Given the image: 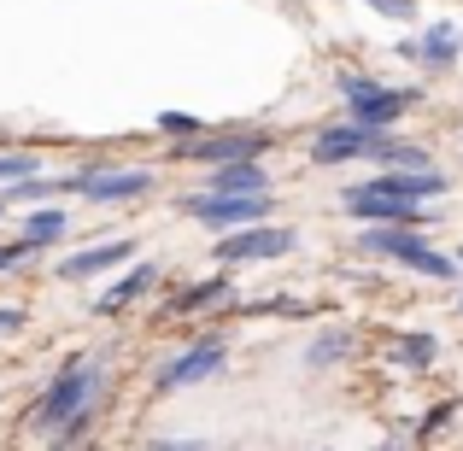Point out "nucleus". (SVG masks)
<instances>
[{
    "mask_svg": "<svg viewBox=\"0 0 463 451\" xmlns=\"http://www.w3.org/2000/svg\"><path fill=\"white\" fill-rule=\"evenodd\" d=\"M100 393H106V363L94 358V352H77V358H65L53 370V381L35 393L30 405V428L47 434L59 451L71 440H82L94 422V410H100Z\"/></svg>",
    "mask_w": 463,
    "mask_h": 451,
    "instance_id": "1",
    "label": "nucleus"
},
{
    "mask_svg": "<svg viewBox=\"0 0 463 451\" xmlns=\"http://www.w3.org/2000/svg\"><path fill=\"white\" fill-rule=\"evenodd\" d=\"M352 247L364 258H387L399 270L422 276V282H458V258L429 240V229H399V223H364Z\"/></svg>",
    "mask_w": 463,
    "mask_h": 451,
    "instance_id": "2",
    "label": "nucleus"
},
{
    "mask_svg": "<svg viewBox=\"0 0 463 451\" xmlns=\"http://www.w3.org/2000/svg\"><path fill=\"white\" fill-rule=\"evenodd\" d=\"M335 89L346 100V124L358 129H399V117L411 106H422V89H393V82L370 77V70H340Z\"/></svg>",
    "mask_w": 463,
    "mask_h": 451,
    "instance_id": "3",
    "label": "nucleus"
},
{
    "mask_svg": "<svg viewBox=\"0 0 463 451\" xmlns=\"http://www.w3.org/2000/svg\"><path fill=\"white\" fill-rule=\"evenodd\" d=\"M153 188H158L153 164H77L71 176H59V193H77L89 205H129L147 200Z\"/></svg>",
    "mask_w": 463,
    "mask_h": 451,
    "instance_id": "4",
    "label": "nucleus"
},
{
    "mask_svg": "<svg viewBox=\"0 0 463 451\" xmlns=\"http://www.w3.org/2000/svg\"><path fill=\"white\" fill-rule=\"evenodd\" d=\"M299 252V229L294 223H247V229H229V235L212 240V258L223 270H241V264H270Z\"/></svg>",
    "mask_w": 463,
    "mask_h": 451,
    "instance_id": "5",
    "label": "nucleus"
},
{
    "mask_svg": "<svg viewBox=\"0 0 463 451\" xmlns=\"http://www.w3.org/2000/svg\"><path fill=\"white\" fill-rule=\"evenodd\" d=\"M176 205L194 217V223L229 235V229H247V223H270L276 193H205V188H194V193H182Z\"/></svg>",
    "mask_w": 463,
    "mask_h": 451,
    "instance_id": "6",
    "label": "nucleus"
},
{
    "mask_svg": "<svg viewBox=\"0 0 463 451\" xmlns=\"http://www.w3.org/2000/svg\"><path fill=\"white\" fill-rule=\"evenodd\" d=\"M223 370H229V346L217 334H200V340H188L182 352H170V358L158 363L153 387L158 393H188V387L212 381V375H223Z\"/></svg>",
    "mask_w": 463,
    "mask_h": 451,
    "instance_id": "7",
    "label": "nucleus"
},
{
    "mask_svg": "<svg viewBox=\"0 0 463 451\" xmlns=\"http://www.w3.org/2000/svg\"><path fill=\"white\" fill-rule=\"evenodd\" d=\"M276 147V136H264V129H200V136L176 141V158H188V164H241V158H264Z\"/></svg>",
    "mask_w": 463,
    "mask_h": 451,
    "instance_id": "8",
    "label": "nucleus"
},
{
    "mask_svg": "<svg viewBox=\"0 0 463 451\" xmlns=\"http://www.w3.org/2000/svg\"><path fill=\"white\" fill-rule=\"evenodd\" d=\"M387 129H358V124H335V129H317L311 136V164L340 170V164H370V153L382 147Z\"/></svg>",
    "mask_w": 463,
    "mask_h": 451,
    "instance_id": "9",
    "label": "nucleus"
},
{
    "mask_svg": "<svg viewBox=\"0 0 463 451\" xmlns=\"http://www.w3.org/2000/svg\"><path fill=\"white\" fill-rule=\"evenodd\" d=\"M129 258H141L136 252V240H94V247H77L71 258H59L53 264V276L59 282H94V276H106V270H124Z\"/></svg>",
    "mask_w": 463,
    "mask_h": 451,
    "instance_id": "10",
    "label": "nucleus"
},
{
    "mask_svg": "<svg viewBox=\"0 0 463 451\" xmlns=\"http://www.w3.org/2000/svg\"><path fill=\"white\" fill-rule=\"evenodd\" d=\"M364 188L387 193V200H405V205H434L452 193V182L440 170H375V176H364Z\"/></svg>",
    "mask_w": 463,
    "mask_h": 451,
    "instance_id": "11",
    "label": "nucleus"
},
{
    "mask_svg": "<svg viewBox=\"0 0 463 451\" xmlns=\"http://www.w3.org/2000/svg\"><path fill=\"white\" fill-rule=\"evenodd\" d=\"M458 59H463V23L434 18L429 30L417 35V65L422 70H458Z\"/></svg>",
    "mask_w": 463,
    "mask_h": 451,
    "instance_id": "12",
    "label": "nucleus"
},
{
    "mask_svg": "<svg viewBox=\"0 0 463 451\" xmlns=\"http://www.w3.org/2000/svg\"><path fill=\"white\" fill-rule=\"evenodd\" d=\"M205 193H276L270 188V170H264V158H241V164H212L200 176Z\"/></svg>",
    "mask_w": 463,
    "mask_h": 451,
    "instance_id": "13",
    "label": "nucleus"
},
{
    "mask_svg": "<svg viewBox=\"0 0 463 451\" xmlns=\"http://www.w3.org/2000/svg\"><path fill=\"white\" fill-rule=\"evenodd\" d=\"M153 287H158V264H153V258H129V264H124V276H118V282L100 294V311H124V305L147 299Z\"/></svg>",
    "mask_w": 463,
    "mask_h": 451,
    "instance_id": "14",
    "label": "nucleus"
},
{
    "mask_svg": "<svg viewBox=\"0 0 463 451\" xmlns=\"http://www.w3.org/2000/svg\"><path fill=\"white\" fill-rule=\"evenodd\" d=\"M65 235H71V217L59 211V205H30V211H24V223H18V240H24L30 252L59 247Z\"/></svg>",
    "mask_w": 463,
    "mask_h": 451,
    "instance_id": "15",
    "label": "nucleus"
},
{
    "mask_svg": "<svg viewBox=\"0 0 463 451\" xmlns=\"http://www.w3.org/2000/svg\"><path fill=\"white\" fill-rule=\"evenodd\" d=\"M229 299H235V276H205V282L170 294L165 316H194V311H205V305H229Z\"/></svg>",
    "mask_w": 463,
    "mask_h": 451,
    "instance_id": "16",
    "label": "nucleus"
},
{
    "mask_svg": "<svg viewBox=\"0 0 463 451\" xmlns=\"http://www.w3.org/2000/svg\"><path fill=\"white\" fill-rule=\"evenodd\" d=\"M434 358H440V340H434L429 328H411V334H393V352H387V363H393V370H411V375L434 370Z\"/></svg>",
    "mask_w": 463,
    "mask_h": 451,
    "instance_id": "17",
    "label": "nucleus"
},
{
    "mask_svg": "<svg viewBox=\"0 0 463 451\" xmlns=\"http://www.w3.org/2000/svg\"><path fill=\"white\" fill-rule=\"evenodd\" d=\"M370 164L375 170H434V153L422 147V141H405V136H393V129H387L382 147L370 153Z\"/></svg>",
    "mask_w": 463,
    "mask_h": 451,
    "instance_id": "18",
    "label": "nucleus"
},
{
    "mask_svg": "<svg viewBox=\"0 0 463 451\" xmlns=\"http://www.w3.org/2000/svg\"><path fill=\"white\" fill-rule=\"evenodd\" d=\"M352 358V328H317V340L299 352V363L317 375V370H340Z\"/></svg>",
    "mask_w": 463,
    "mask_h": 451,
    "instance_id": "19",
    "label": "nucleus"
},
{
    "mask_svg": "<svg viewBox=\"0 0 463 451\" xmlns=\"http://www.w3.org/2000/svg\"><path fill=\"white\" fill-rule=\"evenodd\" d=\"M42 176V153L30 147H0V182H30Z\"/></svg>",
    "mask_w": 463,
    "mask_h": 451,
    "instance_id": "20",
    "label": "nucleus"
},
{
    "mask_svg": "<svg viewBox=\"0 0 463 451\" xmlns=\"http://www.w3.org/2000/svg\"><path fill=\"white\" fill-rule=\"evenodd\" d=\"M370 12H382L387 23H417V12H422V0H364Z\"/></svg>",
    "mask_w": 463,
    "mask_h": 451,
    "instance_id": "21",
    "label": "nucleus"
},
{
    "mask_svg": "<svg viewBox=\"0 0 463 451\" xmlns=\"http://www.w3.org/2000/svg\"><path fill=\"white\" fill-rule=\"evenodd\" d=\"M153 124L165 129V136H182V141H188V136H200V129H205V117H194V112H158Z\"/></svg>",
    "mask_w": 463,
    "mask_h": 451,
    "instance_id": "22",
    "label": "nucleus"
},
{
    "mask_svg": "<svg viewBox=\"0 0 463 451\" xmlns=\"http://www.w3.org/2000/svg\"><path fill=\"white\" fill-rule=\"evenodd\" d=\"M35 258V252L30 247H24V240L18 235H12V240H0V276H12V270H24V264H30Z\"/></svg>",
    "mask_w": 463,
    "mask_h": 451,
    "instance_id": "23",
    "label": "nucleus"
},
{
    "mask_svg": "<svg viewBox=\"0 0 463 451\" xmlns=\"http://www.w3.org/2000/svg\"><path fill=\"white\" fill-rule=\"evenodd\" d=\"M24 323H30V316H24V305H0V340H18Z\"/></svg>",
    "mask_w": 463,
    "mask_h": 451,
    "instance_id": "24",
    "label": "nucleus"
},
{
    "mask_svg": "<svg viewBox=\"0 0 463 451\" xmlns=\"http://www.w3.org/2000/svg\"><path fill=\"white\" fill-rule=\"evenodd\" d=\"M458 417V405H434L429 410V422H422V434H417V440H434V434H440L446 428V422H452Z\"/></svg>",
    "mask_w": 463,
    "mask_h": 451,
    "instance_id": "25",
    "label": "nucleus"
},
{
    "mask_svg": "<svg viewBox=\"0 0 463 451\" xmlns=\"http://www.w3.org/2000/svg\"><path fill=\"white\" fill-rule=\"evenodd\" d=\"M147 451H212L205 440H194V434H182V440H153Z\"/></svg>",
    "mask_w": 463,
    "mask_h": 451,
    "instance_id": "26",
    "label": "nucleus"
},
{
    "mask_svg": "<svg viewBox=\"0 0 463 451\" xmlns=\"http://www.w3.org/2000/svg\"><path fill=\"white\" fill-rule=\"evenodd\" d=\"M382 451H405V440H387V446H382Z\"/></svg>",
    "mask_w": 463,
    "mask_h": 451,
    "instance_id": "27",
    "label": "nucleus"
},
{
    "mask_svg": "<svg viewBox=\"0 0 463 451\" xmlns=\"http://www.w3.org/2000/svg\"><path fill=\"white\" fill-rule=\"evenodd\" d=\"M0 223H6V200H0Z\"/></svg>",
    "mask_w": 463,
    "mask_h": 451,
    "instance_id": "28",
    "label": "nucleus"
},
{
    "mask_svg": "<svg viewBox=\"0 0 463 451\" xmlns=\"http://www.w3.org/2000/svg\"><path fill=\"white\" fill-rule=\"evenodd\" d=\"M458 316H463V294H458Z\"/></svg>",
    "mask_w": 463,
    "mask_h": 451,
    "instance_id": "29",
    "label": "nucleus"
},
{
    "mask_svg": "<svg viewBox=\"0 0 463 451\" xmlns=\"http://www.w3.org/2000/svg\"><path fill=\"white\" fill-rule=\"evenodd\" d=\"M458 264H463V247H458Z\"/></svg>",
    "mask_w": 463,
    "mask_h": 451,
    "instance_id": "30",
    "label": "nucleus"
}]
</instances>
